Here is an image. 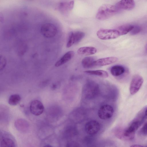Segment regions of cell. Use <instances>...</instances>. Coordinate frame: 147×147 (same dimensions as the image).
I'll return each instance as SVG.
<instances>
[{"label":"cell","mask_w":147,"mask_h":147,"mask_svg":"<svg viewBox=\"0 0 147 147\" xmlns=\"http://www.w3.org/2000/svg\"><path fill=\"white\" fill-rule=\"evenodd\" d=\"M118 10L115 5L109 4H103L98 9L96 17L98 20H105L114 15Z\"/></svg>","instance_id":"1"},{"label":"cell","mask_w":147,"mask_h":147,"mask_svg":"<svg viewBox=\"0 0 147 147\" xmlns=\"http://www.w3.org/2000/svg\"><path fill=\"white\" fill-rule=\"evenodd\" d=\"M99 92L98 84L93 81L87 82L83 86L82 96L85 99H90L96 97Z\"/></svg>","instance_id":"2"},{"label":"cell","mask_w":147,"mask_h":147,"mask_svg":"<svg viewBox=\"0 0 147 147\" xmlns=\"http://www.w3.org/2000/svg\"><path fill=\"white\" fill-rule=\"evenodd\" d=\"M98 37L102 40L113 39L118 38L120 36L119 31L117 30L101 29L96 32Z\"/></svg>","instance_id":"3"},{"label":"cell","mask_w":147,"mask_h":147,"mask_svg":"<svg viewBox=\"0 0 147 147\" xmlns=\"http://www.w3.org/2000/svg\"><path fill=\"white\" fill-rule=\"evenodd\" d=\"M114 109L113 107L109 105H102L98 110V114L99 117L103 120L108 119L113 115Z\"/></svg>","instance_id":"4"},{"label":"cell","mask_w":147,"mask_h":147,"mask_svg":"<svg viewBox=\"0 0 147 147\" xmlns=\"http://www.w3.org/2000/svg\"><path fill=\"white\" fill-rule=\"evenodd\" d=\"M40 30L42 35L47 38L54 37L57 32V29L56 26L50 23H46L42 25Z\"/></svg>","instance_id":"5"},{"label":"cell","mask_w":147,"mask_h":147,"mask_svg":"<svg viewBox=\"0 0 147 147\" xmlns=\"http://www.w3.org/2000/svg\"><path fill=\"white\" fill-rule=\"evenodd\" d=\"M142 77L139 75H136L133 78L130 84L129 91L131 95L136 93L140 90L143 83Z\"/></svg>","instance_id":"6"},{"label":"cell","mask_w":147,"mask_h":147,"mask_svg":"<svg viewBox=\"0 0 147 147\" xmlns=\"http://www.w3.org/2000/svg\"><path fill=\"white\" fill-rule=\"evenodd\" d=\"M31 113L33 115L38 116L43 112L44 107L42 103L39 100H34L31 102L30 107Z\"/></svg>","instance_id":"7"},{"label":"cell","mask_w":147,"mask_h":147,"mask_svg":"<svg viewBox=\"0 0 147 147\" xmlns=\"http://www.w3.org/2000/svg\"><path fill=\"white\" fill-rule=\"evenodd\" d=\"M100 125L96 121L92 120L87 122L85 125L86 132L89 135H92L97 133L100 129Z\"/></svg>","instance_id":"8"},{"label":"cell","mask_w":147,"mask_h":147,"mask_svg":"<svg viewBox=\"0 0 147 147\" xmlns=\"http://www.w3.org/2000/svg\"><path fill=\"white\" fill-rule=\"evenodd\" d=\"M135 5V2L132 0H121L117 3L115 6L119 9L130 10L134 9Z\"/></svg>","instance_id":"9"},{"label":"cell","mask_w":147,"mask_h":147,"mask_svg":"<svg viewBox=\"0 0 147 147\" xmlns=\"http://www.w3.org/2000/svg\"><path fill=\"white\" fill-rule=\"evenodd\" d=\"M117 60L118 58L115 57L101 58L94 61V65L103 66L108 65L115 63Z\"/></svg>","instance_id":"10"},{"label":"cell","mask_w":147,"mask_h":147,"mask_svg":"<svg viewBox=\"0 0 147 147\" xmlns=\"http://www.w3.org/2000/svg\"><path fill=\"white\" fill-rule=\"evenodd\" d=\"M74 53L73 51H69L66 53L55 64L56 67H58L70 61L73 57Z\"/></svg>","instance_id":"11"},{"label":"cell","mask_w":147,"mask_h":147,"mask_svg":"<svg viewBox=\"0 0 147 147\" xmlns=\"http://www.w3.org/2000/svg\"><path fill=\"white\" fill-rule=\"evenodd\" d=\"M97 51V49L94 47H83L79 48L77 53L80 55H89L95 54Z\"/></svg>","instance_id":"12"},{"label":"cell","mask_w":147,"mask_h":147,"mask_svg":"<svg viewBox=\"0 0 147 147\" xmlns=\"http://www.w3.org/2000/svg\"><path fill=\"white\" fill-rule=\"evenodd\" d=\"M84 72L88 74L95 75L104 78H107L109 76V74L107 71L102 70H87L85 71Z\"/></svg>","instance_id":"13"},{"label":"cell","mask_w":147,"mask_h":147,"mask_svg":"<svg viewBox=\"0 0 147 147\" xmlns=\"http://www.w3.org/2000/svg\"><path fill=\"white\" fill-rule=\"evenodd\" d=\"M125 71L124 67L119 65L114 66L111 68L110 70L111 74L115 76H119L123 74Z\"/></svg>","instance_id":"14"},{"label":"cell","mask_w":147,"mask_h":147,"mask_svg":"<svg viewBox=\"0 0 147 147\" xmlns=\"http://www.w3.org/2000/svg\"><path fill=\"white\" fill-rule=\"evenodd\" d=\"M95 60L92 57H87L84 58L82 61L83 67L84 68H91L94 65V62Z\"/></svg>","instance_id":"15"},{"label":"cell","mask_w":147,"mask_h":147,"mask_svg":"<svg viewBox=\"0 0 147 147\" xmlns=\"http://www.w3.org/2000/svg\"><path fill=\"white\" fill-rule=\"evenodd\" d=\"M134 27V26L126 24L121 25L119 26L118 28L120 35H123L127 34L131 32Z\"/></svg>","instance_id":"16"},{"label":"cell","mask_w":147,"mask_h":147,"mask_svg":"<svg viewBox=\"0 0 147 147\" xmlns=\"http://www.w3.org/2000/svg\"><path fill=\"white\" fill-rule=\"evenodd\" d=\"M74 2L71 1L68 2H63L60 3L59 7L60 9L64 11H67L72 9L74 6Z\"/></svg>","instance_id":"17"},{"label":"cell","mask_w":147,"mask_h":147,"mask_svg":"<svg viewBox=\"0 0 147 147\" xmlns=\"http://www.w3.org/2000/svg\"><path fill=\"white\" fill-rule=\"evenodd\" d=\"M21 100L20 96L18 94L11 95L8 100L9 104L11 105L15 106L18 104Z\"/></svg>","instance_id":"18"},{"label":"cell","mask_w":147,"mask_h":147,"mask_svg":"<svg viewBox=\"0 0 147 147\" xmlns=\"http://www.w3.org/2000/svg\"><path fill=\"white\" fill-rule=\"evenodd\" d=\"M1 147H15L13 141L11 139L5 138L1 142Z\"/></svg>","instance_id":"19"},{"label":"cell","mask_w":147,"mask_h":147,"mask_svg":"<svg viewBox=\"0 0 147 147\" xmlns=\"http://www.w3.org/2000/svg\"><path fill=\"white\" fill-rule=\"evenodd\" d=\"M85 36L84 32L80 31L73 32V38L74 44H77L80 42Z\"/></svg>","instance_id":"20"},{"label":"cell","mask_w":147,"mask_h":147,"mask_svg":"<svg viewBox=\"0 0 147 147\" xmlns=\"http://www.w3.org/2000/svg\"><path fill=\"white\" fill-rule=\"evenodd\" d=\"M74 44L73 38V32H71L69 36L66 45L67 48H69Z\"/></svg>","instance_id":"21"},{"label":"cell","mask_w":147,"mask_h":147,"mask_svg":"<svg viewBox=\"0 0 147 147\" xmlns=\"http://www.w3.org/2000/svg\"><path fill=\"white\" fill-rule=\"evenodd\" d=\"M6 63V61L5 58L3 55L0 56V68L1 70L5 67Z\"/></svg>","instance_id":"22"},{"label":"cell","mask_w":147,"mask_h":147,"mask_svg":"<svg viewBox=\"0 0 147 147\" xmlns=\"http://www.w3.org/2000/svg\"><path fill=\"white\" fill-rule=\"evenodd\" d=\"M141 28L139 26H134V27L131 31V34L132 35H135L140 32L141 30Z\"/></svg>","instance_id":"23"},{"label":"cell","mask_w":147,"mask_h":147,"mask_svg":"<svg viewBox=\"0 0 147 147\" xmlns=\"http://www.w3.org/2000/svg\"><path fill=\"white\" fill-rule=\"evenodd\" d=\"M140 133L143 136L147 135V122L141 128L140 131Z\"/></svg>","instance_id":"24"},{"label":"cell","mask_w":147,"mask_h":147,"mask_svg":"<svg viewBox=\"0 0 147 147\" xmlns=\"http://www.w3.org/2000/svg\"><path fill=\"white\" fill-rule=\"evenodd\" d=\"M130 147H147V146H143L138 144H133L131 145Z\"/></svg>","instance_id":"25"},{"label":"cell","mask_w":147,"mask_h":147,"mask_svg":"<svg viewBox=\"0 0 147 147\" xmlns=\"http://www.w3.org/2000/svg\"><path fill=\"white\" fill-rule=\"evenodd\" d=\"M43 147H53L52 146L50 145H45Z\"/></svg>","instance_id":"26"},{"label":"cell","mask_w":147,"mask_h":147,"mask_svg":"<svg viewBox=\"0 0 147 147\" xmlns=\"http://www.w3.org/2000/svg\"><path fill=\"white\" fill-rule=\"evenodd\" d=\"M145 115L146 117H147V108L146 109V110L145 111Z\"/></svg>","instance_id":"27"},{"label":"cell","mask_w":147,"mask_h":147,"mask_svg":"<svg viewBox=\"0 0 147 147\" xmlns=\"http://www.w3.org/2000/svg\"></svg>","instance_id":"28"}]
</instances>
